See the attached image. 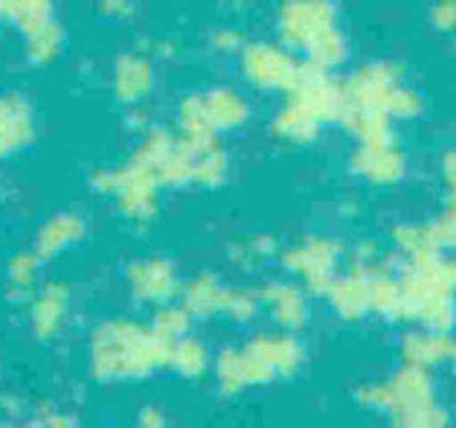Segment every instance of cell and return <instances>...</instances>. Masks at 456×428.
<instances>
[{"label":"cell","mask_w":456,"mask_h":428,"mask_svg":"<svg viewBox=\"0 0 456 428\" xmlns=\"http://www.w3.org/2000/svg\"><path fill=\"white\" fill-rule=\"evenodd\" d=\"M168 336L156 329L146 332L138 324L110 321L102 324L90 342V367L100 380H123L148 373L168 357Z\"/></svg>","instance_id":"obj_1"},{"label":"cell","mask_w":456,"mask_h":428,"mask_svg":"<svg viewBox=\"0 0 456 428\" xmlns=\"http://www.w3.org/2000/svg\"><path fill=\"white\" fill-rule=\"evenodd\" d=\"M456 261L434 255L413 258L408 276L401 283L395 314L416 319L426 329L446 332L454 324Z\"/></svg>","instance_id":"obj_2"},{"label":"cell","mask_w":456,"mask_h":428,"mask_svg":"<svg viewBox=\"0 0 456 428\" xmlns=\"http://www.w3.org/2000/svg\"><path fill=\"white\" fill-rule=\"evenodd\" d=\"M37 133L34 110L20 94H0V158L23 150Z\"/></svg>","instance_id":"obj_3"},{"label":"cell","mask_w":456,"mask_h":428,"mask_svg":"<svg viewBox=\"0 0 456 428\" xmlns=\"http://www.w3.org/2000/svg\"><path fill=\"white\" fill-rule=\"evenodd\" d=\"M69 311V288L64 283H46L31 296V327L41 339H52L61 332Z\"/></svg>","instance_id":"obj_4"},{"label":"cell","mask_w":456,"mask_h":428,"mask_svg":"<svg viewBox=\"0 0 456 428\" xmlns=\"http://www.w3.org/2000/svg\"><path fill=\"white\" fill-rule=\"evenodd\" d=\"M85 235V222L77 214H56L38 230L37 253L41 258H56L74 247Z\"/></svg>","instance_id":"obj_5"},{"label":"cell","mask_w":456,"mask_h":428,"mask_svg":"<svg viewBox=\"0 0 456 428\" xmlns=\"http://www.w3.org/2000/svg\"><path fill=\"white\" fill-rule=\"evenodd\" d=\"M403 352L408 357L411 365H419V367H431L441 359H446L449 354H454V347L446 342V336H441L436 329H426V332H416L405 339L403 344Z\"/></svg>","instance_id":"obj_6"},{"label":"cell","mask_w":456,"mask_h":428,"mask_svg":"<svg viewBox=\"0 0 456 428\" xmlns=\"http://www.w3.org/2000/svg\"><path fill=\"white\" fill-rule=\"evenodd\" d=\"M362 171L378 184H390L403 174V158L393 150V146H365Z\"/></svg>","instance_id":"obj_7"},{"label":"cell","mask_w":456,"mask_h":428,"mask_svg":"<svg viewBox=\"0 0 456 428\" xmlns=\"http://www.w3.org/2000/svg\"><path fill=\"white\" fill-rule=\"evenodd\" d=\"M133 291L143 298H164L174 291L171 271L164 262H146L133 271Z\"/></svg>","instance_id":"obj_8"},{"label":"cell","mask_w":456,"mask_h":428,"mask_svg":"<svg viewBox=\"0 0 456 428\" xmlns=\"http://www.w3.org/2000/svg\"><path fill=\"white\" fill-rule=\"evenodd\" d=\"M0 13L19 23L23 31H31L49 20L52 0H0Z\"/></svg>","instance_id":"obj_9"},{"label":"cell","mask_w":456,"mask_h":428,"mask_svg":"<svg viewBox=\"0 0 456 428\" xmlns=\"http://www.w3.org/2000/svg\"><path fill=\"white\" fill-rule=\"evenodd\" d=\"M151 87V75H148L146 64H141L138 59L133 61H120L118 72H115V93L120 100L133 102V100H141Z\"/></svg>","instance_id":"obj_10"},{"label":"cell","mask_w":456,"mask_h":428,"mask_svg":"<svg viewBox=\"0 0 456 428\" xmlns=\"http://www.w3.org/2000/svg\"><path fill=\"white\" fill-rule=\"evenodd\" d=\"M26 36H28V59L34 64L54 61V56L59 54V46H61V34L54 26V20H46L37 28L26 31Z\"/></svg>","instance_id":"obj_11"},{"label":"cell","mask_w":456,"mask_h":428,"mask_svg":"<svg viewBox=\"0 0 456 428\" xmlns=\"http://www.w3.org/2000/svg\"><path fill=\"white\" fill-rule=\"evenodd\" d=\"M38 253H19L8 261V283L19 296H34L38 279Z\"/></svg>","instance_id":"obj_12"},{"label":"cell","mask_w":456,"mask_h":428,"mask_svg":"<svg viewBox=\"0 0 456 428\" xmlns=\"http://www.w3.org/2000/svg\"><path fill=\"white\" fill-rule=\"evenodd\" d=\"M209 120L212 125H235L245 117V105L242 100L230 93H219L212 97V102H207Z\"/></svg>","instance_id":"obj_13"},{"label":"cell","mask_w":456,"mask_h":428,"mask_svg":"<svg viewBox=\"0 0 456 428\" xmlns=\"http://www.w3.org/2000/svg\"><path fill=\"white\" fill-rule=\"evenodd\" d=\"M271 303H273L275 317L281 319L283 324H289V327L301 324V319H304V301H301V296L296 291H291V288H278L273 298H271Z\"/></svg>","instance_id":"obj_14"},{"label":"cell","mask_w":456,"mask_h":428,"mask_svg":"<svg viewBox=\"0 0 456 428\" xmlns=\"http://www.w3.org/2000/svg\"><path fill=\"white\" fill-rule=\"evenodd\" d=\"M174 362L179 365L183 373H200L204 367V352L197 342H183L174 350Z\"/></svg>","instance_id":"obj_15"},{"label":"cell","mask_w":456,"mask_h":428,"mask_svg":"<svg viewBox=\"0 0 456 428\" xmlns=\"http://www.w3.org/2000/svg\"><path fill=\"white\" fill-rule=\"evenodd\" d=\"M189 303H191V309H197V311H212V309H217V306H224L227 301H222L219 298L217 286H204V283H194V288H191V294H189Z\"/></svg>","instance_id":"obj_16"},{"label":"cell","mask_w":456,"mask_h":428,"mask_svg":"<svg viewBox=\"0 0 456 428\" xmlns=\"http://www.w3.org/2000/svg\"><path fill=\"white\" fill-rule=\"evenodd\" d=\"M434 230H436V238L441 245H452L456 247V197L452 206L446 209V214L434 224Z\"/></svg>","instance_id":"obj_17"},{"label":"cell","mask_w":456,"mask_h":428,"mask_svg":"<svg viewBox=\"0 0 456 428\" xmlns=\"http://www.w3.org/2000/svg\"><path fill=\"white\" fill-rule=\"evenodd\" d=\"M444 176H446V182H449V189L454 191L456 197V150L446 158V164H444Z\"/></svg>","instance_id":"obj_18"},{"label":"cell","mask_w":456,"mask_h":428,"mask_svg":"<svg viewBox=\"0 0 456 428\" xmlns=\"http://www.w3.org/2000/svg\"><path fill=\"white\" fill-rule=\"evenodd\" d=\"M438 23L444 26H454L456 23V3H444L438 11Z\"/></svg>","instance_id":"obj_19"},{"label":"cell","mask_w":456,"mask_h":428,"mask_svg":"<svg viewBox=\"0 0 456 428\" xmlns=\"http://www.w3.org/2000/svg\"><path fill=\"white\" fill-rule=\"evenodd\" d=\"M454 365H456V347H454Z\"/></svg>","instance_id":"obj_20"}]
</instances>
